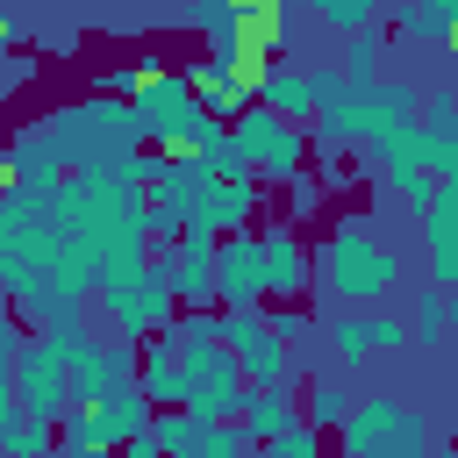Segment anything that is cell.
<instances>
[{
    "label": "cell",
    "instance_id": "cell-9",
    "mask_svg": "<svg viewBox=\"0 0 458 458\" xmlns=\"http://www.w3.org/2000/svg\"><path fill=\"white\" fill-rule=\"evenodd\" d=\"M229 50H258V57L293 50V0H250V7H236ZM229 50H222V57H229Z\"/></svg>",
    "mask_w": 458,
    "mask_h": 458
},
{
    "label": "cell",
    "instance_id": "cell-13",
    "mask_svg": "<svg viewBox=\"0 0 458 458\" xmlns=\"http://www.w3.org/2000/svg\"><path fill=\"white\" fill-rule=\"evenodd\" d=\"M422 129H429V172L458 179V93H429L422 100Z\"/></svg>",
    "mask_w": 458,
    "mask_h": 458
},
{
    "label": "cell",
    "instance_id": "cell-29",
    "mask_svg": "<svg viewBox=\"0 0 458 458\" xmlns=\"http://www.w3.org/2000/svg\"><path fill=\"white\" fill-rule=\"evenodd\" d=\"M444 57H451V64H458V29H451V43H444Z\"/></svg>",
    "mask_w": 458,
    "mask_h": 458
},
{
    "label": "cell",
    "instance_id": "cell-10",
    "mask_svg": "<svg viewBox=\"0 0 458 458\" xmlns=\"http://www.w3.org/2000/svg\"><path fill=\"white\" fill-rule=\"evenodd\" d=\"M422 258H429V286H458V179H444L437 208L422 215Z\"/></svg>",
    "mask_w": 458,
    "mask_h": 458
},
{
    "label": "cell",
    "instance_id": "cell-27",
    "mask_svg": "<svg viewBox=\"0 0 458 458\" xmlns=\"http://www.w3.org/2000/svg\"><path fill=\"white\" fill-rule=\"evenodd\" d=\"M114 458H165V451H157V444H150V437H136V444H122V451H114Z\"/></svg>",
    "mask_w": 458,
    "mask_h": 458
},
{
    "label": "cell",
    "instance_id": "cell-23",
    "mask_svg": "<svg viewBox=\"0 0 458 458\" xmlns=\"http://www.w3.org/2000/svg\"><path fill=\"white\" fill-rule=\"evenodd\" d=\"M258 458H322V429H308V422H293L279 444H258Z\"/></svg>",
    "mask_w": 458,
    "mask_h": 458
},
{
    "label": "cell",
    "instance_id": "cell-4",
    "mask_svg": "<svg viewBox=\"0 0 458 458\" xmlns=\"http://www.w3.org/2000/svg\"><path fill=\"white\" fill-rule=\"evenodd\" d=\"M172 272L165 265H150V272H136V279H100V315L114 322V336L122 344H143V336H157V329H172Z\"/></svg>",
    "mask_w": 458,
    "mask_h": 458
},
{
    "label": "cell",
    "instance_id": "cell-14",
    "mask_svg": "<svg viewBox=\"0 0 458 458\" xmlns=\"http://www.w3.org/2000/svg\"><path fill=\"white\" fill-rule=\"evenodd\" d=\"M265 107L286 114V122H315L322 114V93H315V72L301 64H272V86H265Z\"/></svg>",
    "mask_w": 458,
    "mask_h": 458
},
{
    "label": "cell",
    "instance_id": "cell-6",
    "mask_svg": "<svg viewBox=\"0 0 458 458\" xmlns=\"http://www.w3.org/2000/svg\"><path fill=\"white\" fill-rule=\"evenodd\" d=\"M150 422H157V401L129 379V386H114L107 401H93V408H72L64 415V444H93V451H122V444H136V437H150Z\"/></svg>",
    "mask_w": 458,
    "mask_h": 458
},
{
    "label": "cell",
    "instance_id": "cell-18",
    "mask_svg": "<svg viewBox=\"0 0 458 458\" xmlns=\"http://www.w3.org/2000/svg\"><path fill=\"white\" fill-rule=\"evenodd\" d=\"M200 437H208V422H200L193 408H157V422H150V444H157L165 458H186Z\"/></svg>",
    "mask_w": 458,
    "mask_h": 458
},
{
    "label": "cell",
    "instance_id": "cell-12",
    "mask_svg": "<svg viewBox=\"0 0 458 458\" xmlns=\"http://www.w3.org/2000/svg\"><path fill=\"white\" fill-rule=\"evenodd\" d=\"M265 272H272V293L286 301V293H301V286H315V250L279 222V229H265Z\"/></svg>",
    "mask_w": 458,
    "mask_h": 458
},
{
    "label": "cell",
    "instance_id": "cell-26",
    "mask_svg": "<svg viewBox=\"0 0 458 458\" xmlns=\"http://www.w3.org/2000/svg\"><path fill=\"white\" fill-rule=\"evenodd\" d=\"M272 329H279V336L293 344V336H308V315H272Z\"/></svg>",
    "mask_w": 458,
    "mask_h": 458
},
{
    "label": "cell",
    "instance_id": "cell-15",
    "mask_svg": "<svg viewBox=\"0 0 458 458\" xmlns=\"http://www.w3.org/2000/svg\"><path fill=\"white\" fill-rule=\"evenodd\" d=\"M0 444H7V458H50L57 451V422H43V415H29V408H0Z\"/></svg>",
    "mask_w": 458,
    "mask_h": 458
},
{
    "label": "cell",
    "instance_id": "cell-17",
    "mask_svg": "<svg viewBox=\"0 0 458 458\" xmlns=\"http://www.w3.org/2000/svg\"><path fill=\"white\" fill-rule=\"evenodd\" d=\"M351 408H358V401H351L336 379H315V386L301 394V422H308V429H344V422H351Z\"/></svg>",
    "mask_w": 458,
    "mask_h": 458
},
{
    "label": "cell",
    "instance_id": "cell-2",
    "mask_svg": "<svg viewBox=\"0 0 458 458\" xmlns=\"http://www.w3.org/2000/svg\"><path fill=\"white\" fill-rule=\"evenodd\" d=\"M344 458H437V451L422 408H408L401 394H372L344 422Z\"/></svg>",
    "mask_w": 458,
    "mask_h": 458
},
{
    "label": "cell",
    "instance_id": "cell-5",
    "mask_svg": "<svg viewBox=\"0 0 458 458\" xmlns=\"http://www.w3.org/2000/svg\"><path fill=\"white\" fill-rule=\"evenodd\" d=\"M7 401L29 408V415H43V422H64V415H72V351H64L57 336L29 344V351L7 365Z\"/></svg>",
    "mask_w": 458,
    "mask_h": 458
},
{
    "label": "cell",
    "instance_id": "cell-8",
    "mask_svg": "<svg viewBox=\"0 0 458 458\" xmlns=\"http://www.w3.org/2000/svg\"><path fill=\"white\" fill-rule=\"evenodd\" d=\"M215 286H222V308H258L272 293V272H265V236H222V258H215Z\"/></svg>",
    "mask_w": 458,
    "mask_h": 458
},
{
    "label": "cell",
    "instance_id": "cell-25",
    "mask_svg": "<svg viewBox=\"0 0 458 458\" xmlns=\"http://www.w3.org/2000/svg\"><path fill=\"white\" fill-rule=\"evenodd\" d=\"M315 200H322V186H315V172H301L286 186V215H315Z\"/></svg>",
    "mask_w": 458,
    "mask_h": 458
},
{
    "label": "cell",
    "instance_id": "cell-20",
    "mask_svg": "<svg viewBox=\"0 0 458 458\" xmlns=\"http://www.w3.org/2000/svg\"><path fill=\"white\" fill-rule=\"evenodd\" d=\"M308 14L322 29H336V36H358V29L379 21V0H308Z\"/></svg>",
    "mask_w": 458,
    "mask_h": 458
},
{
    "label": "cell",
    "instance_id": "cell-22",
    "mask_svg": "<svg viewBox=\"0 0 458 458\" xmlns=\"http://www.w3.org/2000/svg\"><path fill=\"white\" fill-rule=\"evenodd\" d=\"M186 458H258V444H250L243 422H208V437H200Z\"/></svg>",
    "mask_w": 458,
    "mask_h": 458
},
{
    "label": "cell",
    "instance_id": "cell-30",
    "mask_svg": "<svg viewBox=\"0 0 458 458\" xmlns=\"http://www.w3.org/2000/svg\"><path fill=\"white\" fill-rule=\"evenodd\" d=\"M437 458H458V451H437Z\"/></svg>",
    "mask_w": 458,
    "mask_h": 458
},
{
    "label": "cell",
    "instance_id": "cell-21",
    "mask_svg": "<svg viewBox=\"0 0 458 458\" xmlns=\"http://www.w3.org/2000/svg\"><path fill=\"white\" fill-rule=\"evenodd\" d=\"M379 57H386V36L379 29H358L351 50H344V79L351 86H379Z\"/></svg>",
    "mask_w": 458,
    "mask_h": 458
},
{
    "label": "cell",
    "instance_id": "cell-1",
    "mask_svg": "<svg viewBox=\"0 0 458 458\" xmlns=\"http://www.w3.org/2000/svg\"><path fill=\"white\" fill-rule=\"evenodd\" d=\"M315 286L344 308H386V293L401 286V250L372 222H336L315 243Z\"/></svg>",
    "mask_w": 458,
    "mask_h": 458
},
{
    "label": "cell",
    "instance_id": "cell-24",
    "mask_svg": "<svg viewBox=\"0 0 458 458\" xmlns=\"http://www.w3.org/2000/svg\"><path fill=\"white\" fill-rule=\"evenodd\" d=\"M222 329H229V315H215V308H186L179 315V344H222Z\"/></svg>",
    "mask_w": 458,
    "mask_h": 458
},
{
    "label": "cell",
    "instance_id": "cell-16",
    "mask_svg": "<svg viewBox=\"0 0 458 458\" xmlns=\"http://www.w3.org/2000/svg\"><path fill=\"white\" fill-rule=\"evenodd\" d=\"M258 215V179H222V193H215V215H208V229L215 236H236L243 222Z\"/></svg>",
    "mask_w": 458,
    "mask_h": 458
},
{
    "label": "cell",
    "instance_id": "cell-19",
    "mask_svg": "<svg viewBox=\"0 0 458 458\" xmlns=\"http://www.w3.org/2000/svg\"><path fill=\"white\" fill-rule=\"evenodd\" d=\"M408 315H415V322H408V336H415V344H444V329L458 322V315H451V293H444V286H422V293L408 301Z\"/></svg>",
    "mask_w": 458,
    "mask_h": 458
},
{
    "label": "cell",
    "instance_id": "cell-7",
    "mask_svg": "<svg viewBox=\"0 0 458 458\" xmlns=\"http://www.w3.org/2000/svg\"><path fill=\"white\" fill-rule=\"evenodd\" d=\"M329 344H336L344 365H365V358H379V351H394V344H415V336L401 329L394 308H336V315H329Z\"/></svg>",
    "mask_w": 458,
    "mask_h": 458
},
{
    "label": "cell",
    "instance_id": "cell-11",
    "mask_svg": "<svg viewBox=\"0 0 458 458\" xmlns=\"http://www.w3.org/2000/svg\"><path fill=\"white\" fill-rule=\"evenodd\" d=\"M236 422L250 429V444H279L301 422V401H293V386H250L243 408H236Z\"/></svg>",
    "mask_w": 458,
    "mask_h": 458
},
{
    "label": "cell",
    "instance_id": "cell-28",
    "mask_svg": "<svg viewBox=\"0 0 458 458\" xmlns=\"http://www.w3.org/2000/svg\"><path fill=\"white\" fill-rule=\"evenodd\" d=\"M50 458H114V451H93V444H57Z\"/></svg>",
    "mask_w": 458,
    "mask_h": 458
},
{
    "label": "cell",
    "instance_id": "cell-3",
    "mask_svg": "<svg viewBox=\"0 0 458 458\" xmlns=\"http://www.w3.org/2000/svg\"><path fill=\"white\" fill-rule=\"evenodd\" d=\"M236 150L250 157V172L258 179H272V186H293L301 179V165H308V129L301 122H286V114H272V107H250V114H236Z\"/></svg>",
    "mask_w": 458,
    "mask_h": 458
}]
</instances>
